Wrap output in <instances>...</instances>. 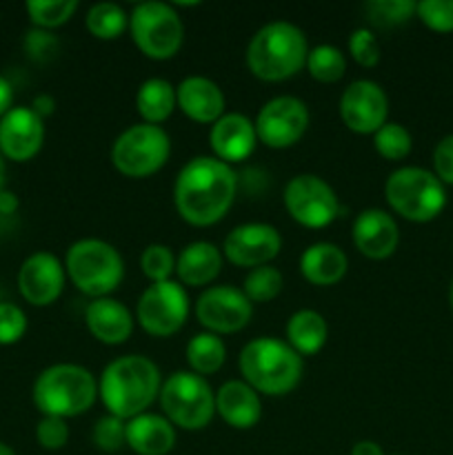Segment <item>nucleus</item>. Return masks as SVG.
<instances>
[{"label":"nucleus","instance_id":"obj_1","mask_svg":"<svg viewBox=\"0 0 453 455\" xmlns=\"http://www.w3.org/2000/svg\"><path fill=\"white\" fill-rule=\"evenodd\" d=\"M238 178L231 164L213 156H195L178 172L173 204L185 222L211 227L226 216L235 200Z\"/></svg>","mask_w":453,"mask_h":455},{"label":"nucleus","instance_id":"obj_2","mask_svg":"<svg viewBox=\"0 0 453 455\" xmlns=\"http://www.w3.org/2000/svg\"><path fill=\"white\" fill-rule=\"evenodd\" d=\"M160 389V369L147 355H120L111 360L98 380V395L105 409L124 422L147 413Z\"/></svg>","mask_w":453,"mask_h":455},{"label":"nucleus","instance_id":"obj_3","mask_svg":"<svg viewBox=\"0 0 453 455\" xmlns=\"http://www.w3.org/2000/svg\"><path fill=\"white\" fill-rule=\"evenodd\" d=\"M309 44L305 31L287 20L266 22L247 47V67L265 83H282L306 65Z\"/></svg>","mask_w":453,"mask_h":455},{"label":"nucleus","instance_id":"obj_4","mask_svg":"<svg viewBox=\"0 0 453 455\" xmlns=\"http://www.w3.org/2000/svg\"><path fill=\"white\" fill-rule=\"evenodd\" d=\"M242 380L262 395H287L300 385L302 355L278 338H256L240 351Z\"/></svg>","mask_w":453,"mask_h":455},{"label":"nucleus","instance_id":"obj_5","mask_svg":"<svg viewBox=\"0 0 453 455\" xmlns=\"http://www.w3.org/2000/svg\"><path fill=\"white\" fill-rule=\"evenodd\" d=\"M31 398L43 416L69 420L93 407L98 398V380L80 364H52L36 378Z\"/></svg>","mask_w":453,"mask_h":455},{"label":"nucleus","instance_id":"obj_6","mask_svg":"<svg viewBox=\"0 0 453 455\" xmlns=\"http://www.w3.org/2000/svg\"><path fill=\"white\" fill-rule=\"evenodd\" d=\"M67 278L84 296L109 298L124 278V260L114 244L98 238H83L67 249Z\"/></svg>","mask_w":453,"mask_h":455},{"label":"nucleus","instance_id":"obj_7","mask_svg":"<svg viewBox=\"0 0 453 455\" xmlns=\"http://www.w3.org/2000/svg\"><path fill=\"white\" fill-rule=\"evenodd\" d=\"M385 198L404 220L429 222L442 213L447 189L429 169L400 167L386 178Z\"/></svg>","mask_w":453,"mask_h":455},{"label":"nucleus","instance_id":"obj_8","mask_svg":"<svg viewBox=\"0 0 453 455\" xmlns=\"http://www.w3.org/2000/svg\"><path fill=\"white\" fill-rule=\"evenodd\" d=\"M160 407L173 427L185 431H200L216 416V394L207 378L194 371H176L163 382Z\"/></svg>","mask_w":453,"mask_h":455},{"label":"nucleus","instance_id":"obj_9","mask_svg":"<svg viewBox=\"0 0 453 455\" xmlns=\"http://www.w3.org/2000/svg\"><path fill=\"white\" fill-rule=\"evenodd\" d=\"M129 34L133 44L151 60H169L185 40V27L176 7L160 0L140 3L129 13Z\"/></svg>","mask_w":453,"mask_h":455},{"label":"nucleus","instance_id":"obj_10","mask_svg":"<svg viewBox=\"0 0 453 455\" xmlns=\"http://www.w3.org/2000/svg\"><path fill=\"white\" fill-rule=\"evenodd\" d=\"M171 138L158 124H131L111 147V164L127 178H149L167 164Z\"/></svg>","mask_w":453,"mask_h":455},{"label":"nucleus","instance_id":"obj_11","mask_svg":"<svg viewBox=\"0 0 453 455\" xmlns=\"http://www.w3.org/2000/svg\"><path fill=\"white\" fill-rule=\"evenodd\" d=\"M138 324L154 338H169L189 318V296L180 283H151L136 307Z\"/></svg>","mask_w":453,"mask_h":455},{"label":"nucleus","instance_id":"obj_12","mask_svg":"<svg viewBox=\"0 0 453 455\" xmlns=\"http://www.w3.org/2000/svg\"><path fill=\"white\" fill-rule=\"evenodd\" d=\"M282 198L289 216L306 229H322L331 225L340 212L333 187L314 173L293 176L284 187Z\"/></svg>","mask_w":453,"mask_h":455},{"label":"nucleus","instance_id":"obj_13","mask_svg":"<svg viewBox=\"0 0 453 455\" xmlns=\"http://www.w3.org/2000/svg\"><path fill=\"white\" fill-rule=\"evenodd\" d=\"M253 124L258 142L269 149H289L305 136L309 127V109L296 96H275L262 105Z\"/></svg>","mask_w":453,"mask_h":455},{"label":"nucleus","instance_id":"obj_14","mask_svg":"<svg viewBox=\"0 0 453 455\" xmlns=\"http://www.w3.org/2000/svg\"><path fill=\"white\" fill-rule=\"evenodd\" d=\"M253 305L242 289L229 287V284H216L207 287L195 300V318L203 324L204 331L216 336H229L238 333L251 323Z\"/></svg>","mask_w":453,"mask_h":455},{"label":"nucleus","instance_id":"obj_15","mask_svg":"<svg viewBox=\"0 0 453 455\" xmlns=\"http://www.w3.org/2000/svg\"><path fill=\"white\" fill-rule=\"evenodd\" d=\"M282 249V235L266 222H244L234 227L222 243V256L235 267H265Z\"/></svg>","mask_w":453,"mask_h":455},{"label":"nucleus","instance_id":"obj_16","mask_svg":"<svg viewBox=\"0 0 453 455\" xmlns=\"http://www.w3.org/2000/svg\"><path fill=\"white\" fill-rule=\"evenodd\" d=\"M340 118L346 129L360 136L376 133L389 123V98L373 80H354L340 96Z\"/></svg>","mask_w":453,"mask_h":455},{"label":"nucleus","instance_id":"obj_17","mask_svg":"<svg viewBox=\"0 0 453 455\" xmlns=\"http://www.w3.org/2000/svg\"><path fill=\"white\" fill-rule=\"evenodd\" d=\"M65 265L53 253H31L18 271V291L29 305L49 307L65 289Z\"/></svg>","mask_w":453,"mask_h":455},{"label":"nucleus","instance_id":"obj_18","mask_svg":"<svg viewBox=\"0 0 453 455\" xmlns=\"http://www.w3.org/2000/svg\"><path fill=\"white\" fill-rule=\"evenodd\" d=\"M44 142V120L31 107H12L0 118V156L13 163L34 158Z\"/></svg>","mask_w":453,"mask_h":455},{"label":"nucleus","instance_id":"obj_19","mask_svg":"<svg viewBox=\"0 0 453 455\" xmlns=\"http://www.w3.org/2000/svg\"><path fill=\"white\" fill-rule=\"evenodd\" d=\"M351 238L364 258L385 260L393 256L400 244L398 222L385 209H364L355 216Z\"/></svg>","mask_w":453,"mask_h":455},{"label":"nucleus","instance_id":"obj_20","mask_svg":"<svg viewBox=\"0 0 453 455\" xmlns=\"http://www.w3.org/2000/svg\"><path fill=\"white\" fill-rule=\"evenodd\" d=\"M209 145H211L213 158L226 164L242 163L253 154L258 145L256 124L244 114H235V111L225 114L211 124Z\"/></svg>","mask_w":453,"mask_h":455},{"label":"nucleus","instance_id":"obj_21","mask_svg":"<svg viewBox=\"0 0 453 455\" xmlns=\"http://www.w3.org/2000/svg\"><path fill=\"white\" fill-rule=\"evenodd\" d=\"M178 109L200 124H213L225 116V93L204 76H189L176 87Z\"/></svg>","mask_w":453,"mask_h":455},{"label":"nucleus","instance_id":"obj_22","mask_svg":"<svg viewBox=\"0 0 453 455\" xmlns=\"http://www.w3.org/2000/svg\"><path fill=\"white\" fill-rule=\"evenodd\" d=\"M84 324L89 333L102 345H123L133 333V315L127 307L114 298H98L84 309Z\"/></svg>","mask_w":453,"mask_h":455},{"label":"nucleus","instance_id":"obj_23","mask_svg":"<svg viewBox=\"0 0 453 455\" xmlns=\"http://www.w3.org/2000/svg\"><path fill=\"white\" fill-rule=\"evenodd\" d=\"M216 413L229 427L253 429L262 418V400L244 380H229L216 391Z\"/></svg>","mask_w":453,"mask_h":455},{"label":"nucleus","instance_id":"obj_24","mask_svg":"<svg viewBox=\"0 0 453 455\" xmlns=\"http://www.w3.org/2000/svg\"><path fill=\"white\" fill-rule=\"evenodd\" d=\"M124 443L138 455H169L176 447V427L158 413H140L127 420Z\"/></svg>","mask_w":453,"mask_h":455},{"label":"nucleus","instance_id":"obj_25","mask_svg":"<svg viewBox=\"0 0 453 455\" xmlns=\"http://www.w3.org/2000/svg\"><path fill=\"white\" fill-rule=\"evenodd\" d=\"M222 262V249L207 240H195L176 256V275L182 287H207L220 275Z\"/></svg>","mask_w":453,"mask_h":455},{"label":"nucleus","instance_id":"obj_26","mask_svg":"<svg viewBox=\"0 0 453 455\" xmlns=\"http://www.w3.org/2000/svg\"><path fill=\"white\" fill-rule=\"evenodd\" d=\"M346 253L333 243H315L302 251L300 271L306 283L315 287H331L346 275Z\"/></svg>","mask_w":453,"mask_h":455},{"label":"nucleus","instance_id":"obj_27","mask_svg":"<svg viewBox=\"0 0 453 455\" xmlns=\"http://www.w3.org/2000/svg\"><path fill=\"white\" fill-rule=\"evenodd\" d=\"M329 338V324L322 314L314 309H300L287 323V345L298 355H315L322 351Z\"/></svg>","mask_w":453,"mask_h":455},{"label":"nucleus","instance_id":"obj_28","mask_svg":"<svg viewBox=\"0 0 453 455\" xmlns=\"http://www.w3.org/2000/svg\"><path fill=\"white\" fill-rule=\"evenodd\" d=\"M176 87L164 78H149L136 93V109L142 123L163 124L176 111Z\"/></svg>","mask_w":453,"mask_h":455},{"label":"nucleus","instance_id":"obj_29","mask_svg":"<svg viewBox=\"0 0 453 455\" xmlns=\"http://www.w3.org/2000/svg\"><path fill=\"white\" fill-rule=\"evenodd\" d=\"M187 363L191 371L207 378L220 371L226 363V345L216 333H195L187 345Z\"/></svg>","mask_w":453,"mask_h":455},{"label":"nucleus","instance_id":"obj_30","mask_svg":"<svg viewBox=\"0 0 453 455\" xmlns=\"http://www.w3.org/2000/svg\"><path fill=\"white\" fill-rule=\"evenodd\" d=\"M89 34L98 40H115L129 29V16L120 4L115 3H98L89 7L84 18Z\"/></svg>","mask_w":453,"mask_h":455},{"label":"nucleus","instance_id":"obj_31","mask_svg":"<svg viewBox=\"0 0 453 455\" xmlns=\"http://www.w3.org/2000/svg\"><path fill=\"white\" fill-rule=\"evenodd\" d=\"M305 67L314 80L322 84H333L345 76L346 56L333 44H318V47L309 49Z\"/></svg>","mask_w":453,"mask_h":455},{"label":"nucleus","instance_id":"obj_32","mask_svg":"<svg viewBox=\"0 0 453 455\" xmlns=\"http://www.w3.org/2000/svg\"><path fill=\"white\" fill-rule=\"evenodd\" d=\"M25 9L36 29L47 31L69 22L78 12V0H29Z\"/></svg>","mask_w":453,"mask_h":455},{"label":"nucleus","instance_id":"obj_33","mask_svg":"<svg viewBox=\"0 0 453 455\" xmlns=\"http://www.w3.org/2000/svg\"><path fill=\"white\" fill-rule=\"evenodd\" d=\"M284 278L275 267L265 265V267H256L247 274L242 283V293L253 302H271L280 296L282 291Z\"/></svg>","mask_w":453,"mask_h":455},{"label":"nucleus","instance_id":"obj_34","mask_svg":"<svg viewBox=\"0 0 453 455\" xmlns=\"http://www.w3.org/2000/svg\"><path fill=\"white\" fill-rule=\"evenodd\" d=\"M373 147H376V151L385 160L400 163V160H404L411 154L413 138L409 129L402 127V124L386 123L373 133Z\"/></svg>","mask_w":453,"mask_h":455},{"label":"nucleus","instance_id":"obj_35","mask_svg":"<svg viewBox=\"0 0 453 455\" xmlns=\"http://www.w3.org/2000/svg\"><path fill=\"white\" fill-rule=\"evenodd\" d=\"M140 269L151 283H167L176 274V256L167 244H149L140 256Z\"/></svg>","mask_w":453,"mask_h":455},{"label":"nucleus","instance_id":"obj_36","mask_svg":"<svg viewBox=\"0 0 453 455\" xmlns=\"http://www.w3.org/2000/svg\"><path fill=\"white\" fill-rule=\"evenodd\" d=\"M417 3L413 0H371L367 4L369 18L378 27H398L416 16Z\"/></svg>","mask_w":453,"mask_h":455},{"label":"nucleus","instance_id":"obj_37","mask_svg":"<svg viewBox=\"0 0 453 455\" xmlns=\"http://www.w3.org/2000/svg\"><path fill=\"white\" fill-rule=\"evenodd\" d=\"M124 429H127V422L107 413V416L100 418V420L96 422V427H93V444H96V449H100L102 453L120 451L123 447H127V443H124Z\"/></svg>","mask_w":453,"mask_h":455},{"label":"nucleus","instance_id":"obj_38","mask_svg":"<svg viewBox=\"0 0 453 455\" xmlns=\"http://www.w3.org/2000/svg\"><path fill=\"white\" fill-rule=\"evenodd\" d=\"M416 16L438 34L453 31V0H422L416 7Z\"/></svg>","mask_w":453,"mask_h":455},{"label":"nucleus","instance_id":"obj_39","mask_svg":"<svg viewBox=\"0 0 453 455\" xmlns=\"http://www.w3.org/2000/svg\"><path fill=\"white\" fill-rule=\"evenodd\" d=\"M349 53L360 67H376L380 62V43H378L376 34L367 27H358L355 31H351L349 36Z\"/></svg>","mask_w":453,"mask_h":455},{"label":"nucleus","instance_id":"obj_40","mask_svg":"<svg viewBox=\"0 0 453 455\" xmlns=\"http://www.w3.org/2000/svg\"><path fill=\"white\" fill-rule=\"evenodd\" d=\"M27 333L25 311L12 302H0V345H16Z\"/></svg>","mask_w":453,"mask_h":455},{"label":"nucleus","instance_id":"obj_41","mask_svg":"<svg viewBox=\"0 0 453 455\" xmlns=\"http://www.w3.org/2000/svg\"><path fill=\"white\" fill-rule=\"evenodd\" d=\"M36 440H38L40 447L47 449V451H58V449H62L69 443V427H67V420H62V418L43 416V420L36 427Z\"/></svg>","mask_w":453,"mask_h":455},{"label":"nucleus","instance_id":"obj_42","mask_svg":"<svg viewBox=\"0 0 453 455\" xmlns=\"http://www.w3.org/2000/svg\"><path fill=\"white\" fill-rule=\"evenodd\" d=\"M25 52L34 60H47L58 52V40L44 29H31L25 36Z\"/></svg>","mask_w":453,"mask_h":455},{"label":"nucleus","instance_id":"obj_43","mask_svg":"<svg viewBox=\"0 0 453 455\" xmlns=\"http://www.w3.org/2000/svg\"><path fill=\"white\" fill-rule=\"evenodd\" d=\"M433 173L442 185H453V133L444 136L433 149Z\"/></svg>","mask_w":453,"mask_h":455},{"label":"nucleus","instance_id":"obj_44","mask_svg":"<svg viewBox=\"0 0 453 455\" xmlns=\"http://www.w3.org/2000/svg\"><path fill=\"white\" fill-rule=\"evenodd\" d=\"M31 109H34L36 114L44 120L47 116L53 114V109H56V100H53L49 93H40V96H36L34 102H31Z\"/></svg>","mask_w":453,"mask_h":455},{"label":"nucleus","instance_id":"obj_45","mask_svg":"<svg viewBox=\"0 0 453 455\" xmlns=\"http://www.w3.org/2000/svg\"><path fill=\"white\" fill-rule=\"evenodd\" d=\"M12 102H13V89L12 83L7 78L0 76V118L12 109Z\"/></svg>","mask_w":453,"mask_h":455},{"label":"nucleus","instance_id":"obj_46","mask_svg":"<svg viewBox=\"0 0 453 455\" xmlns=\"http://www.w3.org/2000/svg\"><path fill=\"white\" fill-rule=\"evenodd\" d=\"M349 455H385V451H382L380 444L373 443V440H360V443H355L354 447H351Z\"/></svg>","mask_w":453,"mask_h":455},{"label":"nucleus","instance_id":"obj_47","mask_svg":"<svg viewBox=\"0 0 453 455\" xmlns=\"http://www.w3.org/2000/svg\"><path fill=\"white\" fill-rule=\"evenodd\" d=\"M18 209V198L12 191H0V213H13Z\"/></svg>","mask_w":453,"mask_h":455},{"label":"nucleus","instance_id":"obj_48","mask_svg":"<svg viewBox=\"0 0 453 455\" xmlns=\"http://www.w3.org/2000/svg\"><path fill=\"white\" fill-rule=\"evenodd\" d=\"M4 176H7V169H4V160L0 156V191L4 189Z\"/></svg>","mask_w":453,"mask_h":455},{"label":"nucleus","instance_id":"obj_49","mask_svg":"<svg viewBox=\"0 0 453 455\" xmlns=\"http://www.w3.org/2000/svg\"><path fill=\"white\" fill-rule=\"evenodd\" d=\"M0 455H16V451H13V449L9 447V444L0 443Z\"/></svg>","mask_w":453,"mask_h":455},{"label":"nucleus","instance_id":"obj_50","mask_svg":"<svg viewBox=\"0 0 453 455\" xmlns=\"http://www.w3.org/2000/svg\"><path fill=\"white\" fill-rule=\"evenodd\" d=\"M449 302H451V311H453V283H451V291H449Z\"/></svg>","mask_w":453,"mask_h":455}]
</instances>
